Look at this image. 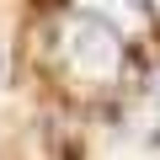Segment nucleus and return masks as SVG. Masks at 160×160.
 Returning <instances> with one entry per match:
<instances>
[{
  "instance_id": "f257e3e1",
  "label": "nucleus",
  "mask_w": 160,
  "mask_h": 160,
  "mask_svg": "<svg viewBox=\"0 0 160 160\" xmlns=\"http://www.w3.org/2000/svg\"><path fill=\"white\" fill-rule=\"evenodd\" d=\"M59 59L75 80H112L123 69V38H118L112 22L80 11L59 27Z\"/></svg>"
},
{
  "instance_id": "f03ea898",
  "label": "nucleus",
  "mask_w": 160,
  "mask_h": 160,
  "mask_svg": "<svg viewBox=\"0 0 160 160\" xmlns=\"http://www.w3.org/2000/svg\"><path fill=\"white\" fill-rule=\"evenodd\" d=\"M91 16H102V22H112V27H139L144 22V6L139 0H80Z\"/></svg>"
},
{
  "instance_id": "7ed1b4c3",
  "label": "nucleus",
  "mask_w": 160,
  "mask_h": 160,
  "mask_svg": "<svg viewBox=\"0 0 160 160\" xmlns=\"http://www.w3.org/2000/svg\"><path fill=\"white\" fill-rule=\"evenodd\" d=\"M139 107H144V123L160 133V69L149 75V86H144V102H139Z\"/></svg>"
},
{
  "instance_id": "20e7f679",
  "label": "nucleus",
  "mask_w": 160,
  "mask_h": 160,
  "mask_svg": "<svg viewBox=\"0 0 160 160\" xmlns=\"http://www.w3.org/2000/svg\"><path fill=\"white\" fill-rule=\"evenodd\" d=\"M0 59H6V53H0Z\"/></svg>"
},
{
  "instance_id": "39448f33",
  "label": "nucleus",
  "mask_w": 160,
  "mask_h": 160,
  "mask_svg": "<svg viewBox=\"0 0 160 160\" xmlns=\"http://www.w3.org/2000/svg\"><path fill=\"white\" fill-rule=\"evenodd\" d=\"M155 6H160V0H155Z\"/></svg>"
}]
</instances>
